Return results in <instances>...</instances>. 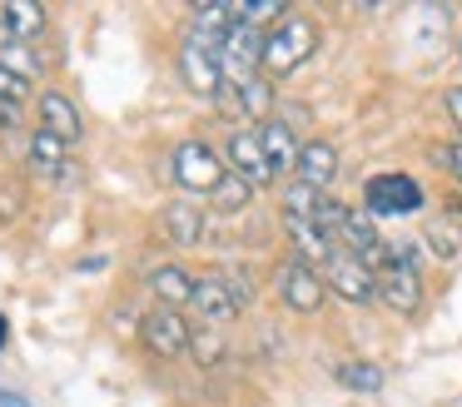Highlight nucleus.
Masks as SVG:
<instances>
[{
  "instance_id": "f257e3e1",
  "label": "nucleus",
  "mask_w": 462,
  "mask_h": 407,
  "mask_svg": "<svg viewBox=\"0 0 462 407\" xmlns=\"http://www.w3.org/2000/svg\"><path fill=\"white\" fill-rule=\"evenodd\" d=\"M319 50V25L303 15H289L283 25L269 30V45H263V69L269 75H293L303 60Z\"/></svg>"
},
{
  "instance_id": "f03ea898",
  "label": "nucleus",
  "mask_w": 462,
  "mask_h": 407,
  "mask_svg": "<svg viewBox=\"0 0 462 407\" xmlns=\"http://www.w3.org/2000/svg\"><path fill=\"white\" fill-rule=\"evenodd\" d=\"M224 174H229V169H224V154H214L204 139H184V144L174 149V179H180V189H189V194H214Z\"/></svg>"
},
{
  "instance_id": "7ed1b4c3",
  "label": "nucleus",
  "mask_w": 462,
  "mask_h": 407,
  "mask_svg": "<svg viewBox=\"0 0 462 407\" xmlns=\"http://www.w3.org/2000/svg\"><path fill=\"white\" fill-rule=\"evenodd\" d=\"M323 283H328L343 303H373V298H378V273H373L358 254H348V248H338V254L323 264Z\"/></svg>"
},
{
  "instance_id": "20e7f679",
  "label": "nucleus",
  "mask_w": 462,
  "mask_h": 407,
  "mask_svg": "<svg viewBox=\"0 0 462 407\" xmlns=\"http://www.w3.org/2000/svg\"><path fill=\"white\" fill-rule=\"evenodd\" d=\"M140 338H144V347H150L154 357H184V353H189V343H194V328L184 323L180 308H164L160 303L154 313H144Z\"/></svg>"
},
{
  "instance_id": "39448f33",
  "label": "nucleus",
  "mask_w": 462,
  "mask_h": 407,
  "mask_svg": "<svg viewBox=\"0 0 462 407\" xmlns=\"http://www.w3.org/2000/svg\"><path fill=\"white\" fill-rule=\"evenodd\" d=\"M363 204H368V214H418L422 184L408 174H373L363 184Z\"/></svg>"
},
{
  "instance_id": "423d86ee",
  "label": "nucleus",
  "mask_w": 462,
  "mask_h": 407,
  "mask_svg": "<svg viewBox=\"0 0 462 407\" xmlns=\"http://www.w3.org/2000/svg\"><path fill=\"white\" fill-rule=\"evenodd\" d=\"M378 298L393 313H418L422 308V283H418V264H412V248L398 244V264L378 273Z\"/></svg>"
},
{
  "instance_id": "0eeeda50",
  "label": "nucleus",
  "mask_w": 462,
  "mask_h": 407,
  "mask_svg": "<svg viewBox=\"0 0 462 407\" xmlns=\"http://www.w3.org/2000/svg\"><path fill=\"white\" fill-rule=\"evenodd\" d=\"M323 273L313 264H303V258H289V264L279 268V298L289 303V313H319L323 308Z\"/></svg>"
},
{
  "instance_id": "6e6552de",
  "label": "nucleus",
  "mask_w": 462,
  "mask_h": 407,
  "mask_svg": "<svg viewBox=\"0 0 462 407\" xmlns=\"http://www.w3.org/2000/svg\"><path fill=\"white\" fill-rule=\"evenodd\" d=\"M224 159H229V169H234V174H244L254 189L269 184V179H279V174H273V164H269V154H263L259 129H234L229 144H224Z\"/></svg>"
},
{
  "instance_id": "1a4fd4ad",
  "label": "nucleus",
  "mask_w": 462,
  "mask_h": 407,
  "mask_svg": "<svg viewBox=\"0 0 462 407\" xmlns=\"http://www.w3.org/2000/svg\"><path fill=\"white\" fill-rule=\"evenodd\" d=\"M194 313H199L204 328H224L229 318H239V298L229 293V283H224V273H204L199 283H194Z\"/></svg>"
},
{
  "instance_id": "9d476101",
  "label": "nucleus",
  "mask_w": 462,
  "mask_h": 407,
  "mask_svg": "<svg viewBox=\"0 0 462 407\" xmlns=\"http://www.w3.org/2000/svg\"><path fill=\"white\" fill-rule=\"evenodd\" d=\"M422 244H428L432 258H442V264H462V199H457V204H448L438 218H428Z\"/></svg>"
},
{
  "instance_id": "9b49d317",
  "label": "nucleus",
  "mask_w": 462,
  "mask_h": 407,
  "mask_svg": "<svg viewBox=\"0 0 462 407\" xmlns=\"http://www.w3.org/2000/svg\"><path fill=\"white\" fill-rule=\"evenodd\" d=\"M259 139H263V154H269L273 174H289V169H299L303 144L293 139L289 119H263V125H259Z\"/></svg>"
},
{
  "instance_id": "f8f14e48",
  "label": "nucleus",
  "mask_w": 462,
  "mask_h": 407,
  "mask_svg": "<svg viewBox=\"0 0 462 407\" xmlns=\"http://www.w3.org/2000/svg\"><path fill=\"white\" fill-rule=\"evenodd\" d=\"M0 25H5V35H11L15 45H35V40L45 35V10L35 5V0H5V5H0Z\"/></svg>"
},
{
  "instance_id": "ddd939ff",
  "label": "nucleus",
  "mask_w": 462,
  "mask_h": 407,
  "mask_svg": "<svg viewBox=\"0 0 462 407\" xmlns=\"http://www.w3.org/2000/svg\"><path fill=\"white\" fill-rule=\"evenodd\" d=\"M41 129L70 144V139H80V109H75L60 89H45L41 95Z\"/></svg>"
},
{
  "instance_id": "4468645a",
  "label": "nucleus",
  "mask_w": 462,
  "mask_h": 407,
  "mask_svg": "<svg viewBox=\"0 0 462 407\" xmlns=\"http://www.w3.org/2000/svg\"><path fill=\"white\" fill-rule=\"evenodd\" d=\"M164 234H170V244H180V248L204 244V214H199V204H194V199H174V204L164 208Z\"/></svg>"
},
{
  "instance_id": "2eb2a0df",
  "label": "nucleus",
  "mask_w": 462,
  "mask_h": 407,
  "mask_svg": "<svg viewBox=\"0 0 462 407\" xmlns=\"http://www.w3.org/2000/svg\"><path fill=\"white\" fill-rule=\"evenodd\" d=\"M194 283H199V278H194L189 268H180V264H160V268H150V288L160 293V303H164V308H184V303H194Z\"/></svg>"
},
{
  "instance_id": "dca6fc26",
  "label": "nucleus",
  "mask_w": 462,
  "mask_h": 407,
  "mask_svg": "<svg viewBox=\"0 0 462 407\" xmlns=\"http://www.w3.org/2000/svg\"><path fill=\"white\" fill-rule=\"evenodd\" d=\"M293 174H299L303 184H313V189H328V184H333V174H338V149H333V144H323V139L303 144L299 169H293Z\"/></svg>"
},
{
  "instance_id": "f3484780",
  "label": "nucleus",
  "mask_w": 462,
  "mask_h": 407,
  "mask_svg": "<svg viewBox=\"0 0 462 407\" xmlns=\"http://www.w3.org/2000/svg\"><path fill=\"white\" fill-rule=\"evenodd\" d=\"M31 169H35V174H60V169H65V139L35 129V134H31Z\"/></svg>"
},
{
  "instance_id": "a211bd4d",
  "label": "nucleus",
  "mask_w": 462,
  "mask_h": 407,
  "mask_svg": "<svg viewBox=\"0 0 462 407\" xmlns=\"http://www.w3.org/2000/svg\"><path fill=\"white\" fill-rule=\"evenodd\" d=\"M319 199H323V189L293 179V184L283 189V218H313V214H319Z\"/></svg>"
},
{
  "instance_id": "6ab92c4d",
  "label": "nucleus",
  "mask_w": 462,
  "mask_h": 407,
  "mask_svg": "<svg viewBox=\"0 0 462 407\" xmlns=\"http://www.w3.org/2000/svg\"><path fill=\"white\" fill-rule=\"evenodd\" d=\"M239 20L254 30L283 25V20H289V5H283V0H239Z\"/></svg>"
},
{
  "instance_id": "aec40b11",
  "label": "nucleus",
  "mask_w": 462,
  "mask_h": 407,
  "mask_svg": "<svg viewBox=\"0 0 462 407\" xmlns=\"http://www.w3.org/2000/svg\"><path fill=\"white\" fill-rule=\"evenodd\" d=\"M209 199H214L219 208H229V214H234V208H249V199H254V184H249L244 174H234V169H229V174L219 179V189H214Z\"/></svg>"
},
{
  "instance_id": "412c9836",
  "label": "nucleus",
  "mask_w": 462,
  "mask_h": 407,
  "mask_svg": "<svg viewBox=\"0 0 462 407\" xmlns=\"http://www.w3.org/2000/svg\"><path fill=\"white\" fill-rule=\"evenodd\" d=\"M338 383L353 387V393H383V367H373V363H343L338 367Z\"/></svg>"
},
{
  "instance_id": "4be33fe9",
  "label": "nucleus",
  "mask_w": 462,
  "mask_h": 407,
  "mask_svg": "<svg viewBox=\"0 0 462 407\" xmlns=\"http://www.w3.org/2000/svg\"><path fill=\"white\" fill-rule=\"evenodd\" d=\"M234 95H239V115H269V105H273V85H269V75L249 79V85L234 89Z\"/></svg>"
},
{
  "instance_id": "5701e85b",
  "label": "nucleus",
  "mask_w": 462,
  "mask_h": 407,
  "mask_svg": "<svg viewBox=\"0 0 462 407\" xmlns=\"http://www.w3.org/2000/svg\"><path fill=\"white\" fill-rule=\"evenodd\" d=\"M0 65L11 69V75H21L25 85H31V79L41 75V60L31 55V45H15V40H11V45H0Z\"/></svg>"
},
{
  "instance_id": "b1692460",
  "label": "nucleus",
  "mask_w": 462,
  "mask_h": 407,
  "mask_svg": "<svg viewBox=\"0 0 462 407\" xmlns=\"http://www.w3.org/2000/svg\"><path fill=\"white\" fill-rule=\"evenodd\" d=\"M189 353L199 357L204 367H214V363L224 357V338L214 333V328H194V343H189Z\"/></svg>"
},
{
  "instance_id": "393cba45",
  "label": "nucleus",
  "mask_w": 462,
  "mask_h": 407,
  "mask_svg": "<svg viewBox=\"0 0 462 407\" xmlns=\"http://www.w3.org/2000/svg\"><path fill=\"white\" fill-rule=\"evenodd\" d=\"M224 273V283H229V293L239 298V308H249L254 303V278H249V268H219Z\"/></svg>"
},
{
  "instance_id": "a878e982",
  "label": "nucleus",
  "mask_w": 462,
  "mask_h": 407,
  "mask_svg": "<svg viewBox=\"0 0 462 407\" xmlns=\"http://www.w3.org/2000/svg\"><path fill=\"white\" fill-rule=\"evenodd\" d=\"M432 164H442L448 174L462 179V139H452V144H438V149H432Z\"/></svg>"
},
{
  "instance_id": "bb28decb",
  "label": "nucleus",
  "mask_w": 462,
  "mask_h": 407,
  "mask_svg": "<svg viewBox=\"0 0 462 407\" xmlns=\"http://www.w3.org/2000/svg\"><path fill=\"white\" fill-rule=\"evenodd\" d=\"M448 115L457 119V129H462V85H457V89H448Z\"/></svg>"
},
{
  "instance_id": "cd10ccee",
  "label": "nucleus",
  "mask_w": 462,
  "mask_h": 407,
  "mask_svg": "<svg viewBox=\"0 0 462 407\" xmlns=\"http://www.w3.org/2000/svg\"><path fill=\"white\" fill-rule=\"evenodd\" d=\"M0 407H31V402H25V397H15V393H5V387H0Z\"/></svg>"
},
{
  "instance_id": "c85d7f7f",
  "label": "nucleus",
  "mask_w": 462,
  "mask_h": 407,
  "mask_svg": "<svg viewBox=\"0 0 462 407\" xmlns=\"http://www.w3.org/2000/svg\"><path fill=\"white\" fill-rule=\"evenodd\" d=\"M5 338H11V323H5V318H0V347H5Z\"/></svg>"
}]
</instances>
